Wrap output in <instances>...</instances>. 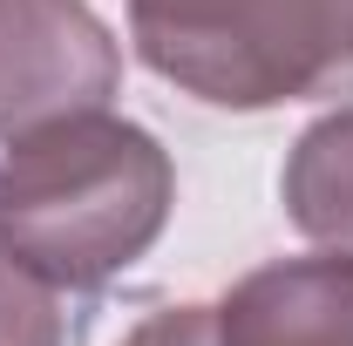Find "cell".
<instances>
[{
  "instance_id": "6da1fadb",
  "label": "cell",
  "mask_w": 353,
  "mask_h": 346,
  "mask_svg": "<svg viewBox=\"0 0 353 346\" xmlns=\"http://www.w3.org/2000/svg\"><path fill=\"white\" fill-rule=\"evenodd\" d=\"M163 143L109 109L61 116L0 150V252L54 292H102L170 224Z\"/></svg>"
},
{
  "instance_id": "52a82bcc",
  "label": "cell",
  "mask_w": 353,
  "mask_h": 346,
  "mask_svg": "<svg viewBox=\"0 0 353 346\" xmlns=\"http://www.w3.org/2000/svg\"><path fill=\"white\" fill-rule=\"evenodd\" d=\"M123 346H218V305H163Z\"/></svg>"
},
{
  "instance_id": "7a4b0ae2",
  "label": "cell",
  "mask_w": 353,
  "mask_h": 346,
  "mask_svg": "<svg viewBox=\"0 0 353 346\" xmlns=\"http://www.w3.org/2000/svg\"><path fill=\"white\" fill-rule=\"evenodd\" d=\"M136 54L211 109L353 95V0H130Z\"/></svg>"
},
{
  "instance_id": "3957f363",
  "label": "cell",
  "mask_w": 353,
  "mask_h": 346,
  "mask_svg": "<svg viewBox=\"0 0 353 346\" xmlns=\"http://www.w3.org/2000/svg\"><path fill=\"white\" fill-rule=\"evenodd\" d=\"M123 48L88 0H0V143L109 109Z\"/></svg>"
},
{
  "instance_id": "277c9868",
  "label": "cell",
  "mask_w": 353,
  "mask_h": 346,
  "mask_svg": "<svg viewBox=\"0 0 353 346\" xmlns=\"http://www.w3.org/2000/svg\"><path fill=\"white\" fill-rule=\"evenodd\" d=\"M218 346H353V258H279L218 305Z\"/></svg>"
},
{
  "instance_id": "5b68a950",
  "label": "cell",
  "mask_w": 353,
  "mask_h": 346,
  "mask_svg": "<svg viewBox=\"0 0 353 346\" xmlns=\"http://www.w3.org/2000/svg\"><path fill=\"white\" fill-rule=\"evenodd\" d=\"M285 217L299 224V238H312L319 252H347L353 258V102L319 116L279 176Z\"/></svg>"
},
{
  "instance_id": "8992f818",
  "label": "cell",
  "mask_w": 353,
  "mask_h": 346,
  "mask_svg": "<svg viewBox=\"0 0 353 346\" xmlns=\"http://www.w3.org/2000/svg\"><path fill=\"white\" fill-rule=\"evenodd\" d=\"M0 346H61L54 285L0 252Z\"/></svg>"
}]
</instances>
